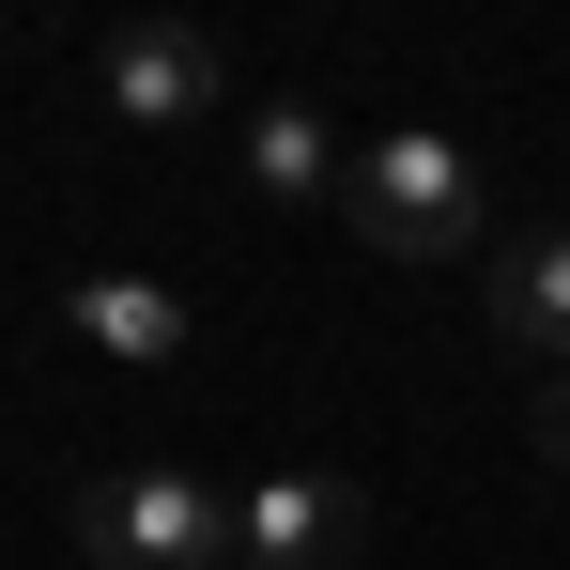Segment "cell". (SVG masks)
Instances as JSON below:
<instances>
[{
    "instance_id": "1",
    "label": "cell",
    "mask_w": 570,
    "mask_h": 570,
    "mask_svg": "<svg viewBox=\"0 0 570 570\" xmlns=\"http://www.w3.org/2000/svg\"><path fill=\"white\" fill-rule=\"evenodd\" d=\"M340 232L385 247V263H463L478 232H493V186H478V155L448 124H385V139H355V170H340Z\"/></svg>"
},
{
    "instance_id": "2",
    "label": "cell",
    "mask_w": 570,
    "mask_h": 570,
    "mask_svg": "<svg viewBox=\"0 0 570 570\" xmlns=\"http://www.w3.org/2000/svg\"><path fill=\"white\" fill-rule=\"evenodd\" d=\"M62 524H78L94 570H232V493L186 478V463H108V478H78Z\"/></svg>"
},
{
    "instance_id": "3",
    "label": "cell",
    "mask_w": 570,
    "mask_h": 570,
    "mask_svg": "<svg viewBox=\"0 0 570 570\" xmlns=\"http://www.w3.org/2000/svg\"><path fill=\"white\" fill-rule=\"evenodd\" d=\"M94 94H108V124L170 139V124H216V108H232V47H216L200 16H124L94 47Z\"/></svg>"
},
{
    "instance_id": "4",
    "label": "cell",
    "mask_w": 570,
    "mask_h": 570,
    "mask_svg": "<svg viewBox=\"0 0 570 570\" xmlns=\"http://www.w3.org/2000/svg\"><path fill=\"white\" fill-rule=\"evenodd\" d=\"M355 540H371V493L324 478V463L247 478V493H232V570H340Z\"/></svg>"
},
{
    "instance_id": "5",
    "label": "cell",
    "mask_w": 570,
    "mask_h": 570,
    "mask_svg": "<svg viewBox=\"0 0 570 570\" xmlns=\"http://www.w3.org/2000/svg\"><path fill=\"white\" fill-rule=\"evenodd\" d=\"M62 324L94 340L108 371H186V355H200V308L170 278H139V263H94V278L62 293Z\"/></svg>"
},
{
    "instance_id": "6",
    "label": "cell",
    "mask_w": 570,
    "mask_h": 570,
    "mask_svg": "<svg viewBox=\"0 0 570 570\" xmlns=\"http://www.w3.org/2000/svg\"><path fill=\"white\" fill-rule=\"evenodd\" d=\"M232 155H247V200H278V216H340V170H355V155H340V124H324L308 94H263Z\"/></svg>"
},
{
    "instance_id": "7",
    "label": "cell",
    "mask_w": 570,
    "mask_h": 570,
    "mask_svg": "<svg viewBox=\"0 0 570 570\" xmlns=\"http://www.w3.org/2000/svg\"><path fill=\"white\" fill-rule=\"evenodd\" d=\"M493 340H509V355H540V371H570V232L493 247Z\"/></svg>"
},
{
    "instance_id": "8",
    "label": "cell",
    "mask_w": 570,
    "mask_h": 570,
    "mask_svg": "<svg viewBox=\"0 0 570 570\" xmlns=\"http://www.w3.org/2000/svg\"><path fill=\"white\" fill-rule=\"evenodd\" d=\"M524 432H540V463H570V371H540V401H524Z\"/></svg>"
}]
</instances>
